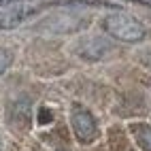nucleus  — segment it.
Instances as JSON below:
<instances>
[{"label": "nucleus", "instance_id": "3", "mask_svg": "<svg viewBox=\"0 0 151 151\" xmlns=\"http://www.w3.org/2000/svg\"><path fill=\"white\" fill-rule=\"evenodd\" d=\"M134 134H136V140L140 143V147H143L145 151H151V128L138 124V126H132Z\"/></svg>", "mask_w": 151, "mask_h": 151}, {"label": "nucleus", "instance_id": "1", "mask_svg": "<svg viewBox=\"0 0 151 151\" xmlns=\"http://www.w3.org/2000/svg\"><path fill=\"white\" fill-rule=\"evenodd\" d=\"M106 30L113 36L122 38V41H138V38H143V34H145L143 28H140L134 19L122 17V15L106 19Z\"/></svg>", "mask_w": 151, "mask_h": 151}, {"label": "nucleus", "instance_id": "2", "mask_svg": "<svg viewBox=\"0 0 151 151\" xmlns=\"http://www.w3.org/2000/svg\"><path fill=\"white\" fill-rule=\"evenodd\" d=\"M73 128H75V134L81 143H89L94 136H96V122L94 117L87 113V111L75 106V113H73Z\"/></svg>", "mask_w": 151, "mask_h": 151}, {"label": "nucleus", "instance_id": "4", "mask_svg": "<svg viewBox=\"0 0 151 151\" xmlns=\"http://www.w3.org/2000/svg\"><path fill=\"white\" fill-rule=\"evenodd\" d=\"M11 62V55H9L6 51H2V49H0V73H2V70L6 68V64Z\"/></svg>", "mask_w": 151, "mask_h": 151}]
</instances>
